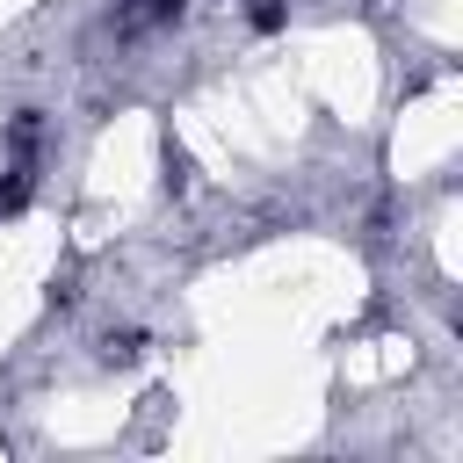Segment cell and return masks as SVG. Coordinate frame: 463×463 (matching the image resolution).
<instances>
[{"mask_svg":"<svg viewBox=\"0 0 463 463\" xmlns=\"http://www.w3.org/2000/svg\"><path fill=\"white\" fill-rule=\"evenodd\" d=\"M253 29H282V0H260L253 7Z\"/></svg>","mask_w":463,"mask_h":463,"instance_id":"1","label":"cell"}]
</instances>
